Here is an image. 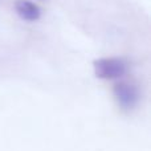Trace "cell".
<instances>
[{
	"label": "cell",
	"mask_w": 151,
	"mask_h": 151,
	"mask_svg": "<svg viewBox=\"0 0 151 151\" xmlns=\"http://www.w3.org/2000/svg\"><path fill=\"white\" fill-rule=\"evenodd\" d=\"M94 73L102 80H115L126 73V64L121 58H99L94 61Z\"/></svg>",
	"instance_id": "6da1fadb"
},
{
	"label": "cell",
	"mask_w": 151,
	"mask_h": 151,
	"mask_svg": "<svg viewBox=\"0 0 151 151\" xmlns=\"http://www.w3.org/2000/svg\"><path fill=\"white\" fill-rule=\"evenodd\" d=\"M114 97L118 105L126 110L134 109L139 102V91L137 86L127 82H119L114 86Z\"/></svg>",
	"instance_id": "7a4b0ae2"
},
{
	"label": "cell",
	"mask_w": 151,
	"mask_h": 151,
	"mask_svg": "<svg viewBox=\"0 0 151 151\" xmlns=\"http://www.w3.org/2000/svg\"><path fill=\"white\" fill-rule=\"evenodd\" d=\"M15 9L17 15L20 16L23 20L27 21H36L41 15V11L35 3L29 1V0H17L15 5Z\"/></svg>",
	"instance_id": "3957f363"
}]
</instances>
